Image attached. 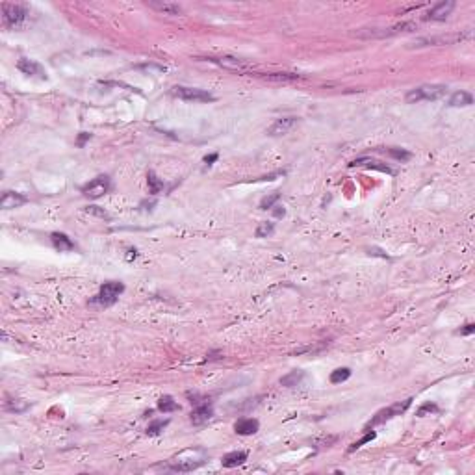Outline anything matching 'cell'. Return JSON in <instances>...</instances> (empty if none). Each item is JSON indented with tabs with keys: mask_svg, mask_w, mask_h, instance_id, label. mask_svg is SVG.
I'll return each mask as SVG.
<instances>
[{
	"mask_svg": "<svg viewBox=\"0 0 475 475\" xmlns=\"http://www.w3.org/2000/svg\"><path fill=\"white\" fill-rule=\"evenodd\" d=\"M206 462L205 449H186L173 459V464L169 466L171 471H193Z\"/></svg>",
	"mask_w": 475,
	"mask_h": 475,
	"instance_id": "obj_1",
	"label": "cell"
},
{
	"mask_svg": "<svg viewBox=\"0 0 475 475\" xmlns=\"http://www.w3.org/2000/svg\"><path fill=\"white\" fill-rule=\"evenodd\" d=\"M123 292H124L123 282H117V281L104 282L103 286H100V290H98L97 295L89 299V304H91V307H103V308L112 307Z\"/></svg>",
	"mask_w": 475,
	"mask_h": 475,
	"instance_id": "obj_2",
	"label": "cell"
},
{
	"mask_svg": "<svg viewBox=\"0 0 475 475\" xmlns=\"http://www.w3.org/2000/svg\"><path fill=\"white\" fill-rule=\"evenodd\" d=\"M448 93V87L446 86H436V84H429V86H420L414 87L411 91L406 93L405 100L409 104L421 103V100H438V98L446 97Z\"/></svg>",
	"mask_w": 475,
	"mask_h": 475,
	"instance_id": "obj_3",
	"label": "cell"
},
{
	"mask_svg": "<svg viewBox=\"0 0 475 475\" xmlns=\"http://www.w3.org/2000/svg\"><path fill=\"white\" fill-rule=\"evenodd\" d=\"M28 11L19 4H2V22L8 28H19L26 19Z\"/></svg>",
	"mask_w": 475,
	"mask_h": 475,
	"instance_id": "obj_4",
	"label": "cell"
},
{
	"mask_svg": "<svg viewBox=\"0 0 475 475\" xmlns=\"http://www.w3.org/2000/svg\"><path fill=\"white\" fill-rule=\"evenodd\" d=\"M470 36L471 33L468 32V33H449V36H434V38H421L412 41L411 47L420 49V47H431V45H453L466 38H470Z\"/></svg>",
	"mask_w": 475,
	"mask_h": 475,
	"instance_id": "obj_5",
	"label": "cell"
},
{
	"mask_svg": "<svg viewBox=\"0 0 475 475\" xmlns=\"http://www.w3.org/2000/svg\"><path fill=\"white\" fill-rule=\"evenodd\" d=\"M173 95L182 100H193V103H212L214 100V95H210L205 89H197V87L177 86L173 87Z\"/></svg>",
	"mask_w": 475,
	"mask_h": 475,
	"instance_id": "obj_6",
	"label": "cell"
},
{
	"mask_svg": "<svg viewBox=\"0 0 475 475\" xmlns=\"http://www.w3.org/2000/svg\"><path fill=\"white\" fill-rule=\"evenodd\" d=\"M108 189H110V177L100 175V177L89 180L86 186H82V193L89 197V199H98L104 193H108Z\"/></svg>",
	"mask_w": 475,
	"mask_h": 475,
	"instance_id": "obj_7",
	"label": "cell"
},
{
	"mask_svg": "<svg viewBox=\"0 0 475 475\" xmlns=\"http://www.w3.org/2000/svg\"><path fill=\"white\" fill-rule=\"evenodd\" d=\"M411 405H412V399H406V401H403V403H397V405H392V406H388V409H384V411L377 412L375 418H371V421L366 425V429H369V427H373V425H379V423H384V421H388L390 418H394V416H399L401 412H405Z\"/></svg>",
	"mask_w": 475,
	"mask_h": 475,
	"instance_id": "obj_8",
	"label": "cell"
},
{
	"mask_svg": "<svg viewBox=\"0 0 475 475\" xmlns=\"http://www.w3.org/2000/svg\"><path fill=\"white\" fill-rule=\"evenodd\" d=\"M206 61H212V63H217L221 67H227V69H234V71H247L253 69V65L245 61V59H238V58H230V56H223V58H206Z\"/></svg>",
	"mask_w": 475,
	"mask_h": 475,
	"instance_id": "obj_9",
	"label": "cell"
},
{
	"mask_svg": "<svg viewBox=\"0 0 475 475\" xmlns=\"http://www.w3.org/2000/svg\"><path fill=\"white\" fill-rule=\"evenodd\" d=\"M453 10H455L453 0H444V2L436 4L431 11H429V13H427L425 19L427 21H446V19L451 15V11Z\"/></svg>",
	"mask_w": 475,
	"mask_h": 475,
	"instance_id": "obj_10",
	"label": "cell"
},
{
	"mask_svg": "<svg viewBox=\"0 0 475 475\" xmlns=\"http://www.w3.org/2000/svg\"><path fill=\"white\" fill-rule=\"evenodd\" d=\"M17 69L21 71V73H24V75H28V76H39V78H47V73H45V69L38 63V61H36V59H28V58L19 59Z\"/></svg>",
	"mask_w": 475,
	"mask_h": 475,
	"instance_id": "obj_11",
	"label": "cell"
},
{
	"mask_svg": "<svg viewBox=\"0 0 475 475\" xmlns=\"http://www.w3.org/2000/svg\"><path fill=\"white\" fill-rule=\"evenodd\" d=\"M28 197L22 193H17V191H4L2 199H0V206L2 210H11V208H19V206L26 205Z\"/></svg>",
	"mask_w": 475,
	"mask_h": 475,
	"instance_id": "obj_12",
	"label": "cell"
},
{
	"mask_svg": "<svg viewBox=\"0 0 475 475\" xmlns=\"http://www.w3.org/2000/svg\"><path fill=\"white\" fill-rule=\"evenodd\" d=\"M299 123V119L297 117H282V119H277L275 123L271 124L269 128H267V134L269 135H282V134H288L290 130L295 126V124Z\"/></svg>",
	"mask_w": 475,
	"mask_h": 475,
	"instance_id": "obj_13",
	"label": "cell"
},
{
	"mask_svg": "<svg viewBox=\"0 0 475 475\" xmlns=\"http://www.w3.org/2000/svg\"><path fill=\"white\" fill-rule=\"evenodd\" d=\"M258 429H260V423H258V420H254V418H242V420H238L236 425H234V431H236L240 436L254 434Z\"/></svg>",
	"mask_w": 475,
	"mask_h": 475,
	"instance_id": "obj_14",
	"label": "cell"
},
{
	"mask_svg": "<svg viewBox=\"0 0 475 475\" xmlns=\"http://www.w3.org/2000/svg\"><path fill=\"white\" fill-rule=\"evenodd\" d=\"M212 416H214V409H212V405H208V403L199 405L193 412H191V423H193V425H202V423H206V421L210 420Z\"/></svg>",
	"mask_w": 475,
	"mask_h": 475,
	"instance_id": "obj_15",
	"label": "cell"
},
{
	"mask_svg": "<svg viewBox=\"0 0 475 475\" xmlns=\"http://www.w3.org/2000/svg\"><path fill=\"white\" fill-rule=\"evenodd\" d=\"M52 245H54L56 249H58L59 253H65V251H75L76 249V245H75V242L71 240L67 234H63V232H54L52 234Z\"/></svg>",
	"mask_w": 475,
	"mask_h": 475,
	"instance_id": "obj_16",
	"label": "cell"
},
{
	"mask_svg": "<svg viewBox=\"0 0 475 475\" xmlns=\"http://www.w3.org/2000/svg\"><path fill=\"white\" fill-rule=\"evenodd\" d=\"M245 460H247V453L245 451H230V453L223 455L221 464L225 468H236V466H242Z\"/></svg>",
	"mask_w": 475,
	"mask_h": 475,
	"instance_id": "obj_17",
	"label": "cell"
},
{
	"mask_svg": "<svg viewBox=\"0 0 475 475\" xmlns=\"http://www.w3.org/2000/svg\"><path fill=\"white\" fill-rule=\"evenodd\" d=\"M471 104H473V97L468 91H457L449 98L451 108H464V106H471Z\"/></svg>",
	"mask_w": 475,
	"mask_h": 475,
	"instance_id": "obj_18",
	"label": "cell"
},
{
	"mask_svg": "<svg viewBox=\"0 0 475 475\" xmlns=\"http://www.w3.org/2000/svg\"><path fill=\"white\" fill-rule=\"evenodd\" d=\"M147 6H151V8H154V10H158V11H163V13H169V15H178V13H182V8H180L178 4H173V2H156V0H149Z\"/></svg>",
	"mask_w": 475,
	"mask_h": 475,
	"instance_id": "obj_19",
	"label": "cell"
},
{
	"mask_svg": "<svg viewBox=\"0 0 475 475\" xmlns=\"http://www.w3.org/2000/svg\"><path fill=\"white\" fill-rule=\"evenodd\" d=\"M302 379H304V371H302V369H293L292 373H288V375H284V377L281 379V384L292 388V386H297V384L301 383Z\"/></svg>",
	"mask_w": 475,
	"mask_h": 475,
	"instance_id": "obj_20",
	"label": "cell"
},
{
	"mask_svg": "<svg viewBox=\"0 0 475 475\" xmlns=\"http://www.w3.org/2000/svg\"><path fill=\"white\" fill-rule=\"evenodd\" d=\"M158 411L160 412H175L178 411V403L171 397V395H163V397H160V401H158Z\"/></svg>",
	"mask_w": 475,
	"mask_h": 475,
	"instance_id": "obj_21",
	"label": "cell"
},
{
	"mask_svg": "<svg viewBox=\"0 0 475 475\" xmlns=\"http://www.w3.org/2000/svg\"><path fill=\"white\" fill-rule=\"evenodd\" d=\"M349 377H351V369H349V367H338V369H334V371L330 373V383L332 384L346 383Z\"/></svg>",
	"mask_w": 475,
	"mask_h": 475,
	"instance_id": "obj_22",
	"label": "cell"
},
{
	"mask_svg": "<svg viewBox=\"0 0 475 475\" xmlns=\"http://www.w3.org/2000/svg\"><path fill=\"white\" fill-rule=\"evenodd\" d=\"M147 182H149V188H151V195H158L163 189V182L152 171L147 173Z\"/></svg>",
	"mask_w": 475,
	"mask_h": 475,
	"instance_id": "obj_23",
	"label": "cell"
},
{
	"mask_svg": "<svg viewBox=\"0 0 475 475\" xmlns=\"http://www.w3.org/2000/svg\"><path fill=\"white\" fill-rule=\"evenodd\" d=\"M267 80H277V82H295L301 80V75H292V73H273V75H265Z\"/></svg>",
	"mask_w": 475,
	"mask_h": 475,
	"instance_id": "obj_24",
	"label": "cell"
},
{
	"mask_svg": "<svg viewBox=\"0 0 475 475\" xmlns=\"http://www.w3.org/2000/svg\"><path fill=\"white\" fill-rule=\"evenodd\" d=\"M167 425H169V420H156V421H152L151 425L147 427V434H149V436H156V434H160V432H162Z\"/></svg>",
	"mask_w": 475,
	"mask_h": 475,
	"instance_id": "obj_25",
	"label": "cell"
},
{
	"mask_svg": "<svg viewBox=\"0 0 475 475\" xmlns=\"http://www.w3.org/2000/svg\"><path fill=\"white\" fill-rule=\"evenodd\" d=\"M273 232H275V225H273V223H269V221H264V223H260L254 234H256V238H267V236H271Z\"/></svg>",
	"mask_w": 475,
	"mask_h": 475,
	"instance_id": "obj_26",
	"label": "cell"
},
{
	"mask_svg": "<svg viewBox=\"0 0 475 475\" xmlns=\"http://www.w3.org/2000/svg\"><path fill=\"white\" fill-rule=\"evenodd\" d=\"M279 199H281V193H279V191H273L269 197H264V199H262V202H260V208H262V210H271Z\"/></svg>",
	"mask_w": 475,
	"mask_h": 475,
	"instance_id": "obj_27",
	"label": "cell"
},
{
	"mask_svg": "<svg viewBox=\"0 0 475 475\" xmlns=\"http://www.w3.org/2000/svg\"><path fill=\"white\" fill-rule=\"evenodd\" d=\"M388 154L392 158H395V160H399V162H406V160H411L412 154L409 151H405V149H388Z\"/></svg>",
	"mask_w": 475,
	"mask_h": 475,
	"instance_id": "obj_28",
	"label": "cell"
},
{
	"mask_svg": "<svg viewBox=\"0 0 475 475\" xmlns=\"http://www.w3.org/2000/svg\"><path fill=\"white\" fill-rule=\"evenodd\" d=\"M373 438H375V432H373V431H367L366 434H364V436H362L360 440H358V442L351 444V448L347 449V451H349V453H353V451H356V449H358V448H362V446H364V444L371 442Z\"/></svg>",
	"mask_w": 475,
	"mask_h": 475,
	"instance_id": "obj_29",
	"label": "cell"
},
{
	"mask_svg": "<svg viewBox=\"0 0 475 475\" xmlns=\"http://www.w3.org/2000/svg\"><path fill=\"white\" fill-rule=\"evenodd\" d=\"M438 411H440V409H438L434 403H425V405H421L420 409H418L416 416H425V414H431V412H434V414H436Z\"/></svg>",
	"mask_w": 475,
	"mask_h": 475,
	"instance_id": "obj_30",
	"label": "cell"
},
{
	"mask_svg": "<svg viewBox=\"0 0 475 475\" xmlns=\"http://www.w3.org/2000/svg\"><path fill=\"white\" fill-rule=\"evenodd\" d=\"M364 162L367 163V167H373V169H379V171H383V173L394 175V169H390L388 165H383L381 162H375V160H364Z\"/></svg>",
	"mask_w": 475,
	"mask_h": 475,
	"instance_id": "obj_31",
	"label": "cell"
},
{
	"mask_svg": "<svg viewBox=\"0 0 475 475\" xmlns=\"http://www.w3.org/2000/svg\"><path fill=\"white\" fill-rule=\"evenodd\" d=\"M17 401H19V399H13V403H8V405H6V409H8V411H11V412H22V411H26V409H28V403H26V401H22L21 405H19Z\"/></svg>",
	"mask_w": 475,
	"mask_h": 475,
	"instance_id": "obj_32",
	"label": "cell"
},
{
	"mask_svg": "<svg viewBox=\"0 0 475 475\" xmlns=\"http://www.w3.org/2000/svg\"><path fill=\"white\" fill-rule=\"evenodd\" d=\"M473 332H475V325L473 323H466L462 329L457 330V334H460V336H470V334H473Z\"/></svg>",
	"mask_w": 475,
	"mask_h": 475,
	"instance_id": "obj_33",
	"label": "cell"
},
{
	"mask_svg": "<svg viewBox=\"0 0 475 475\" xmlns=\"http://www.w3.org/2000/svg\"><path fill=\"white\" fill-rule=\"evenodd\" d=\"M86 212H89V214H95V216H100V217H104V219H108V214H106V212H103V210H98V206H87Z\"/></svg>",
	"mask_w": 475,
	"mask_h": 475,
	"instance_id": "obj_34",
	"label": "cell"
},
{
	"mask_svg": "<svg viewBox=\"0 0 475 475\" xmlns=\"http://www.w3.org/2000/svg\"><path fill=\"white\" fill-rule=\"evenodd\" d=\"M271 210H273V214H275V217H284V214H286V210H284L282 206H273Z\"/></svg>",
	"mask_w": 475,
	"mask_h": 475,
	"instance_id": "obj_35",
	"label": "cell"
},
{
	"mask_svg": "<svg viewBox=\"0 0 475 475\" xmlns=\"http://www.w3.org/2000/svg\"><path fill=\"white\" fill-rule=\"evenodd\" d=\"M217 158H219V156H217V154H210V156H206V158H205V163H206V165H210V163H214V162H216Z\"/></svg>",
	"mask_w": 475,
	"mask_h": 475,
	"instance_id": "obj_36",
	"label": "cell"
},
{
	"mask_svg": "<svg viewBox=\"0 0 475 475\" xmlns=\"http://www.w3.org/2000/svg\"><path fill=\"white\" fill-rule=\"evenodd\" d=\"M89 138H91V134H87V132H82L80 141H78V145H84V141H86V140H89Z\"/></svg>",
	"mask_w": 475,
	"mask_h": 475,
	"instance_id": "obj_37",
	"label": "cell"
}]
</instances>
